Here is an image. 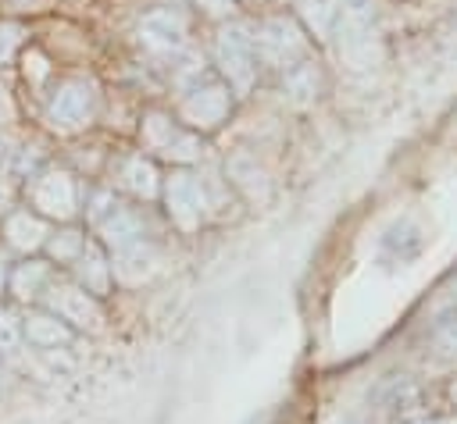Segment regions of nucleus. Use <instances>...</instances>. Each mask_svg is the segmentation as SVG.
<instances>
[{"label": "nucleus", "instance_id": "nucleus-11", "mask_svg": "<svg viewBox=\"0 0 457 424\" xmlns=\"http://www.w3.org/2000/svg\"><path fill=\"white\" fill-rule=\"evenodd\" d=\"M157 264H161L157 246L143 239V242H136V246H129V249L111 257V274L121 285H143V281H150L157 274Z\"/></svg>", "mask_w": 457, "mask_h": 424}, {"label": "nucleus", "instance_id": "nucleus-15", "mask_svg": "<svg viewBox=\"0 0 457 424\" xmlns=\"http://www.w3.org/2000/svg\"><path fill=\"white\" fill-rule=\"evenodd\" d=\"M75 267V285H82L89 296H107L111 292V281H114V274H111V257H107V249L100 246V242H86V249H82V257L71 264Z\"/></svg>", "mask_w": 457, "mask_h": 424}, {"label": "nucleus", "instance_id": "nucleus-18", "mask_svg": "<svg viewBox=\"0 0 457 424\" xmlns=\"http://www.w3.org/2000/svg\"><path fill=\"white\" fill-rule=\"evenodd\" d=\"M296 14L314 39H328L332 29L339 25L343 7H339V0H296Z\"/></svg>", "mask_w": 457, "mask_h": 424}, {"label": "nucleus", "instance_id": "nucleus-6", "mask_svg": "<svg viewBox=\"0 0 457 424\" xmlns=\"http://www.w3.org/2000/svg\"><path fill=\"white\" fill-rule=\"evenodd\" d=\"M307 50V36L303 29L286 18V14H275V18H264L253 32V53L264 61V64H282L289 68L300 53Z\"/></svg>", "mask_w": 457, "mask_h": 424}, {"label": "nucleus", "instance_id": "nucleus-1", "mask_svg": "<svg viewBox=\"0 0 457 424\" xmlns=\"http://www.w3.org/2000/svg\"><path fill=\"white\" fill-rule=\"evenodd\" d=\"M161 196H164V210H168V217L179 232L189 235V232L200 228V221L207 214V192H204V182L193 171H186V167L171 171L161 185Z\"/></svg>", "mask_w": 457, "mask_h": 424}, {"label": "nucleus", "instance_id": "nucleus-17", "mask_svg": "<svg viewBox=\"0 0 457 424\" xmlns=\"http://www.w3.org/2000/svg\"><path fill=\"white\" fill-rule=\"evenodd\" d=\"M318 89H321V71L314 61H300V64H289L286 75H282V96L293 103V107H307L318 100Z\"/></svg>", "mask_w": 457, "mask_h": 424}, {"label": "nucleus", "instance_id": "nucleus-5", "mask_svg": "<svg viewBox=\"0 0 457 424\" xmlns=\"http://www.w3.org/2000/svg\"><path fill=\"white\" fill-rule=\"evenodd\" d=\"M46 310L57 314L71 331H100L104 328V306L96 296H89L75 281H54L46 289Z\"/></svg>", "mask_w": 457, "mask_h": 424}, {"label": "nucleus", "instance_id": "nucleus-4", "mask_svg": "<svg viewBox=\"0 0 457 424\" xmlns=\"http://www.w3.org/2000/svg\"><path fill=\"white\" fill-rule=\"evenodd\" d=\"M232 110V93L225 82H207V86H193L182 103H179V121L189 132H214L225 125Z\"/></svg>", "mask_w": 457, "mask_h": 424}, {"label": "nucleus", "instance_id": "nucleus-9", "mask_svg": "<svg viewBox=\"0 0 457 424\" xmlns=\"http://www.w3.org/2000/svg\"><path fill=\"white\" fill-rule=\"evenodd\" d=\"M96 110V93L89 82H64L50 107H46V121L61 132H71V128H82Z\"/></svg>", "mask_w": 457, "mask_h": 424}, {"label": "nucleus", "instance_id": "nucleus-21", "mask_svg": "<svg viewBox=\"0 0 457 424\" xmlns=\"http://www.w3.org/2000/svg\"><path fill=\"white\" fill-rule=\"evenodd\" d=\"M86 242H89V239H86L82 228H61V232H50L46 253H50V260H57V264H75V260L82 257Z\"/></svg>", "mask_w": 457, "mask_h": 424}, {"label": "nucleus", "instance_id": "nucleus-20", "mask_svg": "<svg viewBox=\"0 0 457 424\" xmlns=\"http://www.w3.org/2000/svg\"><path fill=\"white\" fill-rule=\"evenodd\" d=\"M46 289H50V264H43V260H25V264H18V267L11 271V292H14L21 303L36 299V296L46 292Z\"/></svg>", "mask_w": 457, "mask_h": 424}, {"label": "nucleus", "instance_id": "nucleus-13", "mask_svg": "<svg viewBox=\"0 0 457 424\" xmlns=\"http://www.w3.org/2000/svg\"><path fill=\"white\" fill-rule=\"evenodd\" d=\"M96 235H100V246L111 249V253H121V249H129V246L146 239L139 214L129 210V207H114L107 217H100L96 221Z\"/></svg>", "mask_w": 457, "mask_h": 424}, {"label": "nucleus", "instance_id": "nucleus-19", "mask_svg": "<svg viewBox=\"0 0 457 424\" xmlns=\"http://www.w3.org/2000/svg\"><path fill=\"white\" fill-rule=\"evenodd\" d=\"M121 178H125L129 192L139 196V200H157L161 196V185H164L161 182V171H157V164L150 157H129Z\"/></svg>", "mask_w": 457, "mask_h": 424}, {"label": "nucleus", "instance_id": "nucleus-12", "mask_svg": "<svg viewBox=\"0 0 457 424\" xmlns=\"http://www.w3.org/2000/svg\"><path fill=\"white\" fill-rule=\"evenodd\" d=\"M21 331H25V342L39 353H54V349H68L75 331L50 310H32L25 321H21Z\"/></svg>", "mask_w": 457, "mask_h": 424}, {"label": "nucleus", "instance_id": "nucleus-30", "mask_svg": "<svg viewBox=\"0 0 457 424\" xmlns=\"http://www.w3.org/2000/svg\"><path fill=\"white\" fill-rule=\"evenodd\" d=\"M400 424H436L432 417H425V413H414V417H403Z\"/></svg>", "mask_w": 457, "mask_h": 424}, {"label": "nucleus", "instance_id": "nucleus-24", "mask_svg": "<svg viewBox=\"0 0 457 424\" xmlns=\"http://www.w3.org/2000/svg\"><path fill=\"white\" fill-rule=\"evenodd\" d=\"M21 25H14V21H4L0 25V64H7L11 57H14V46L21 43Z\"/></svg>", "mask_w": 457, "mask_h": 424}, {"label": "nucleus", "instance_id": "nucleus-7", "mask_svg": "<svg viewBox=\"0 0 457 424\" xmlns=\"http://www.w3.org/2000/svg\"><path fill=\"white\" fill-rule=\"evenodd\" d=\"M143 146L154 150V153H161V157H168V160H179V164L200 157V139L193 132L179 128L161 110H154V114L143 118Z\"/></svg>", "mask_w": 457, "mask_h": 424}, {"label": "nucleus", "instance_id": "nucleus-22", "mask_svg": "<svg viewBox=\"0 0 457 424\" xmlns=\"http://www.w3.org/2000/svg\"><path fill=\"white\" fill-rule=\"evenodd\" d=\"M25 342V331H21V321L11 314V310H0V356H14Z\"/></svg>", "mask_w": 457, "mask_h": 424}, {"label": "nucleus", "instance_id": "nucleus-2", "mask_svg": "<svg viewBox=\"0 0 457 424\" xmlns=\"http://www.w3.org/2000/svg\"><path fill=\"white\" fill-rule=\"evenodd\" d=\"M214 61L225 75V82L236 93H250L253 71H257V53H253V36H246L243 25H225L214 39Z\"/></svg>", "mask_w": 457, "mask_h": 424}, {"label": "nucleus", "instance_id": "nucleus-3", "mask_svg": "<svg viewBox=\"0 0 457 424\" xmlns=\"http://www.w3.org/2000/svg\"><path fill=\"white\" fill-rule=\"evenodd\" d=\"M29 203L39 217L50 221H71L79 210V185L71 178V171L64 167H46L32 178L29 185Z\"/></svg>", "mask_w": 457, "mask_h": 424}, {"label": "nucleus", "instance_id": "nucleus-28", "mask_svg": "<svg viewBox=\"0 0 457 424\" xmlns=\"http://www.w3.org/2000/svg\"><path fill=\"white\" fill-rule=\"evenodd\" d=\"M4 118H11V100H7V89L0 86V121Z\"/></svg>", "mask_w": 457, "mask_h": 424}, {"label": "nucleus", "instance_id": "nucleus-26", "mask_svg": "<svg viewBox=\"0 0 457 424\" xmlns=\"http://www.w3.org/2000/svg\"><path fill=\"white\" fill-rule=\"evenodd\" d=\"M196 7L204 14H211V18H228L232 7H236V0H196Z\"/></svg>", "mask_w": 457, "mask_h": 424}, {"label": "nucleus", "instance_id": "nucleus-14", "mask_svg": "<svg viewBox=\"0 0 457 424\" xmlns=\"http://www.w3.org/2000/svg\"><path fill=\"white\" fill-rule=\"evenodd\" d=\"M4 239H7V246L18 249V253H36V249L46 246L50 224H46V217H39L36 210H11V214L4 217Z\"/></svg>", "mask_w": 457, "mask_h": 424}, {"label": "nucleus", "instance_id": "nucleus-29", "mask_svg": "<svg viewBox=\"0 0 457 424\" xmlns=\"http://www.w3.org/2000/svg\"><path fill=\"white\" fill-rule=\"evenodd\" d=\"M11 285V274H7V260H4V253H0V292Z\"/></svg>", "mask_w": 457, "mask_h": 424}, {"label": "nucleus", "instance_id": "nucleus-10", "mask_svg": "<svg viewBox=\"0 0 457 424\" xmlns=\"http://www.w3.org/2000/svg\"><path fill=\"white\" fill-rule=\"evenodd\" d=\"M139 39L143 46L157 50V53H175L186 46V21L179 11H168V7H157V11H146L139 18Z\"/></svg>", "mask_w": 457, "mask_h": 424}, {"label": "nucleus", "instance_id": "nucleus-27", "mask_svg": "<svg viewBox=\"0 0 457 424\" xmlns=\"http://www.w3.org/2000/svg\"><path fill=\"white\" fill-rule=\"evenodd\" d=\"M7 210H11V182L0 178V214H7Z\"/></svg>", "mask_w": 457, "mask_h": 424}, {"label": "nucleus", "instance_id": "nucleus-16", "mask_svg": "<svg viewBox=\"0 0 457 424\" xmlns=\"http://www.w3.org/2000/svg\"><path fill=\"white\" fill-rule=\"evenodd\" d=\"M225 171H228L232 185H236L246 200H253V203H264V200H268L271 182H268L264 167L257 164V157H250V153H236V157L225 164Z\"/></svg>", "mask_w": 457, "mask_h": 424}, {"label": "nucleus", "instance_id": "nucleus-25", "mask_svg": "<svg viewBox=\"0 0 457 424\" xmlns=\"http://www.w3.org/2000/svg\"><path fill=\"white\" fill-rule=\"evenodd\" d=\"M436 342L443 353H457V321H443L436 331Z\"/></svg>", "mask_w": 457, "mask_h": 424}, {"label": "nucleus", "instance_id": "nucleus-31", "mask_svg": "<svg viewBox=\"0 0 457 424\" xmlns=\"http://www.w3.org/2000/svg\"><path fill=\"white\" fill-rule=\"evenodd\" d=\"M450 399H453V406H457V381H450Z\"/></svg>", "mask_w": 457, "mask_h": 424}, {"label": "nucleus", "instance_id": "nucleus-23", "mask_svg": "<svg viewBox=\"0 0 457 424\" xmlns=\"http://www.w3.org/2000/svg\"><path fill=\"white\" fill-rule=\"evenodd\" d=\"M382 403H386L389 410H411V406L418 403V388H414L411 381H393L389 392L382 395Z\"/></svg>", "mask_w": 457, "mask_h": 424}, {"label": "nucleus", "instance_id": "nucleus-8", "mask_svg": "<svg viewBox=\"0 0 457 424\" xmlns=\"http://www.w3.org/2000/svg\"><path fill=\"white\" fill-rule=\"evenodd\" d=\"M339 57L350 68H371L378 61V46H375L368 11H343L339 14Z\"/></svg>", "mask_w": 457, "mask_h": 424}]
</instances>
